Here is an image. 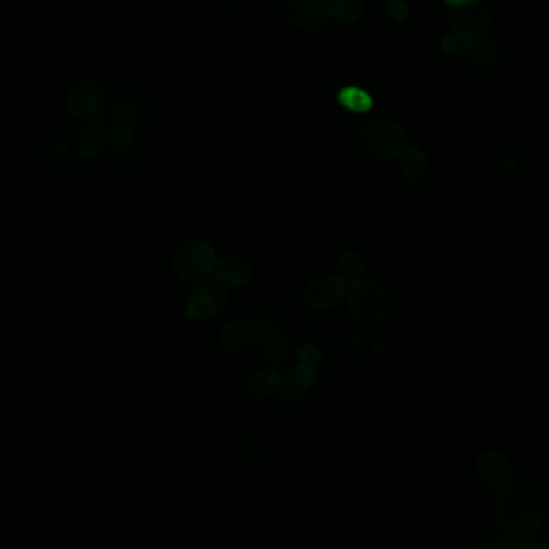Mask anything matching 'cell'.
Returning a JSON list of instances; mask_svg holds the SVG:
<instances>
[{"instance_id":"obj_22","label":"cell","mask_w":549,"mask_h":549,"mask_svg":"<svg viewBox=\"0 0 549 549\" xmlns=\"http://www.w3.org/2000/svg\"><path fill=\"white\" fill-rule=\"evenodd\" d=\"M299 359L300 365L312 368V366H316L322 360V353L314 345H307L304 351L300 352Z\"/></svg>"},{"instance_id":"obj_20","label":"cell","mask_w":549,"mask_h":549,"mask_svg":"<svg viewBox=\"0 0 549 549\" xmlns=\"http://www.w3.org/2000/svg\"><path fill=\"white\" fill-rule=\"evenodd\" d=\"M466 53L471 55L472 61L479 67H490L491 63L497 59L495 45L490 41H485V39L469 42Z\"/></svg>"},{"instance_id":"obj_19","label":"cell","mask_w":549,"mask_h":549,"mask_svg":"<svg viewBox=\"0 0 549 549\" xmlns=\"http://www.w3.org/2000/svg\"><path fill=\"white\" fill-rule=\"evenodd\" d=\"M337 270L344 281H349L351 285L357 283L365 273V262L361 257L352 251H345L337 259Z\"/></svg>"},{"instance_id":"obj_1","label":"cell","mask_w":549,"mask_h":549,"mask_svg":"<svg viewBox=\"0 0 549 549\" xmlns=\"http://www.w3.org/2000/svg\"><path fill=\"white\" fill-rule=\"evenodd\" d=\"M495 517L508 534L532 536L543 526L544 509L542 499L527 485H517L503 491L497 501Z\"/></svg>"},{"instance_id":"obj_13","label":"cell","mask_w":549,"mask_h":549,"mask_svg":"<svg viewBox=\"0 0 549 549\" xmlns=\"http://www.w3.org/2000/svg\"><path fill=\"white\" fill-rule=\"evenodd\" d=\"M142 110V96H140L137 88L133 86L129 87L116 88V92L113 94L111 98V113L117 123H133V119H137Z\"/></svg>"},{"instance_id":"obj_2","label":"cell","mask_w":549,"mask_h":549,"mask_svg":"<svg viewBox=\"0 0 549 549\" xmlns=\"http://www.w3.org/2000/svg\"><path fill=\"white\" fill-rule=\"evenodd\" d=\"M394 297L386 286L360 279L347 293V307L352 320L361 326H378L392 312Z\"/></svg>"},{"instance_id":"obj_12","label":"cell","mask_w":549,"mask_h":549,"mask_svg":"<svg viewBox=\"0 0 549 549\" xmlns=\"http://www.w3.org/2000/svg\"><path fill=\"white\" fill-rule=\"evenodd\" d=\"M316 382V373L306 365L294 366L279 384V396L286 402H296L307 394Z\"/></svg>"},{"instance_id":"obj_16","label":"cell","mask_w":549,"mask_h":549,"mask_svg":"<svg viewBox=\"0 0 549 549\" xmlns=\"http://www.w3.org/2000/svg\"><path fill=\"white\" fill-rule=\"evenodd\" d=\"M425 154L417 147L407 148L402 154V170L410 183H419L427 176Z\"/></svg>"},{"instance_id":"obj_5","label":"cell","mask_w":549,"mask_h":549,"mask_svg":"<svg viewBox=\"0 0 549 549\" xmlns=\"http://www.w3.org/2000/svg\"><path fill=\"white\" fill-rule=\"evenodd\" d=\"M450 24L454 37L462 42H474L483 39L490 26L489 8L480 0H471L458 7L452 8Z\"/></svg>"},{"instance_id":"obj_8","label":"cell","mask_w":549,"mask_h":549,"mask_svg":"<svg viewBox=\"0 0 549 549\" xmlns=\"http://www.w3.org/2000/svg\"><path fill=\"white\" fill-rule=\"evenodd\" d=\"M286 14L296 28L314 32L330 22L331 5L328 0H286Z\"/></svg>"},{"instance_id":"obj_11","label":"cell","mask_w":549,"mask_h":549,"mask_svg":"<svg viewBox=\"0 0 549 549\" xmlns=\"http://www.w3.org/2000/svg\"><path fill=\"white\" fill-rule=\"evenodd\" d=\"M477 474L483 485L493 491H506L511 489L514 480L513 466L499 452H487L477 462Z\"/></svg>"},{"instance_id":"obj_18","label":"cell","mask_w":549,"mask_h":549,"mask_svg":"<svg viewBox=\"0 0 549 549\" xmlns=\"http://www.w3.org/2000/svg\"><path fill=\"white\" fill-rule=\"evenodd\" d=\"M331 16L339 24H352L359 22L365 12L363 0H333L330 2Z\"/></svg>"},{"instance_id":"obj_26","label":"cell","mask_w":549,"mask_h":549,"mask_svg":"<svg viewBox=\"0 0 549 549\" xmlns=\"http://www.w3.org/2000/svg\"><path fill=\"white\" fill-rule=\"evenodd\" d=\"M230 2H242V0H230Z\"/></svg>"},{"instance_id":"obj_24","label":"cell","mask_w":549,"mask_h":549,"mask_svg":"<svg viewBox=\"0 0 549 549\" xmlns=\"http://www.w3.org/2000/svg\"><path fill=\"white\" fill-rule=\"evenodd\" d=\"M519 549H549V543L542 538H526L520 543Z\"/></svg>"},{"instance_id":"obj_7","label":"cell","mask_w":549,"mask_h":549,"mask_svg":"<svg viewBox=\"0 0 549 549\" xmlns=\"http://www.w3.org/2000/svg\"><path fill=\"white\" fill-rule=\"evenodd\" d=\"M250 344L257 359L269 365L281 363L288 355L286 336L271 323H257L252 328Z\"/></svg>"},{"instance_id":"obj_15","label":"cell","mask_w":549,"mask_h":549,"mask_svg":"<svg viewBox=\"0 0 549 549\" xmlns=\"http://www.w3.org/2000/svg\"><path fill=\"white\" fill-rule=\"evenodd\" d=\"M252 326L250 322L238 318L228 323L224 330L220 331L219 347L225 352H240L251 343Z\"/></svg>"},{"instance_id":"obj_14","label":"cell","mask_w":549,"mask_h":549,"mask_svg":"<svg viewBox=\"0 0 549 549\" xmlns=\"http://www.w3.org/2000/svg\"><path fill=\"white\" fill-rule=\"evenodd\" d=\"M215 277L228 288H242L251 279L250 265L238 257H225L215 267Z\"/></svg>"},{"instance_id":"obj_9","label":"cell","mask_w":549,"mask_h":549,"mask_svg":"<svg viewBox=\"0 0 549 549\" xmlns=\"http://www.w3.org/2000/svg\"><path fill=\"white\" fill-rule=\"evenodd\" d=\"M347 296V286L343 279L336 275H325L312 281L302 294V299L308 307L316 310H326L336 307Z\"/></svg>"},{"instance_id":"obj_4","label":"cell","mask_w":549,"mask_h":549,"mask_svg":"<svg viewBox=\"0 0 549 549\" xmlns=\"http://www.w3.org/2000/svg\"><path fill=\"white\" fill-rule=\"evenodd\" d=\"M174 270L187 283H201L213 275L217 259L213 248L205 242H185L174 252Z\"/></svg>"},{"instance_id":"obj_6","label":"cell","mask_w":549,"mask_h":549,"mask_svg":"<svg viewBox=\"0 0 549 549\" xmlns=\"http://www.w3.org/2000/svg\"><path fill=\"white\" fill-rule=\"evenodd\" d=\"M227 304L228 293L224 286L206 283L191 291L185 316L188 320L214 318L225 310Z\"/></svg>"},{"instance_id":"obj_23","label":"cell","mask_w":549,"mask_h":549,"mask_svg":"<svg viewBox=\"0 0 549 549\" xmlns=\"http://www.w3.org/2000/svg\"><path fill=\"white\" fill-rule=\"evenodd\" d=\"M389 5H390V15L394 16L398 22H402L408 16V8L402 0H392Z\"/></svg>"},{"instance_id":"obj_25","label":"cell","mask_w":549,"mask_h":549,"mask_svg":"<svg viewBox=\"0 0 549 549\" xmlns=\"http://www.w3.org/2000/svg\"><path fill=\"white\" fill-rule=\"evenodd\" d=\"M376 2H386V4H390L392 0H376Z\"/></svg>"},{"instance_id":"obj_17","label":"cell","mask_w":549,"mask_h":549,"mask_svg":"<svg viewBox=\"0 0 549 549\" xmlns=\"http://www.w3.org/2000/svg\"><path fill=\"white\" fill-rule=\"evenodd\" d=\"M279 384H281V378L275 370H261L257 371L250 382H248V390H250L251 396L259 397H269L271 394H275V390H279Z\"/></svg>"},{"instance_id":"obj_21","label":"cell","mask_w":549,"mask_h":549,"mask_svg":"<svg viewBox=\"0 0 549 549\" xmlns=\"http://www.w3.org/2000/svg\"><path fill=\"white\" fill-rule=\"evenodd\" d=\"M474 549H516V542L511 534L490 532L477 543Z\"/></svg>"},{"instance_id":"obj_10","label":"cell","mask_w":549,"mask_h":549,"mask_svg":"<svg viewBox=\"0 0 549 549\" xmlns=\"http://www.w3.org/2000/svg\"><path fill=\"white\" fill-rule=\"evenodd\" d=\"M68 110L79 119H94L102 114L105 108V92L94 82L81 81L74 84L68 94Z\"/></svg>"},{"instance_id":"obj_3","label":"cell","mask_w":549,"mask_h":549,"mask_svg":"<svg viewBox=\"0 0 549 549\" xmlns=\"http://www.w3.org/2000/svg\"><path fill=\"white\" fill-rule=\"evenodd\" d=\"M355 143L370 158L389 161L402 156L407 150V133L396 121L378 117L360 125Z\"/></svg>"}]
</instances>
